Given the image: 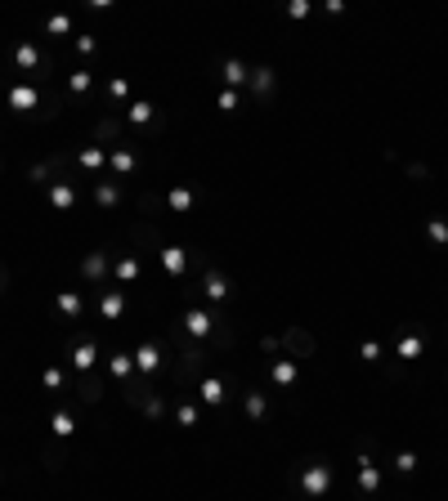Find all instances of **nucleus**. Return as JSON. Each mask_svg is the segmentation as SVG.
I'll return each mask as SVG.
<instances>
[{"label":"nucleus","mask_w":448,"mask_h":501,"mask_svg":"<svg viewBox=\"0 0 448 501\" xmlns=\"http://www.w3.org/2000/svg\"><path fill=\"white\" fill-rule=\"evenodd\" d=\"M90 85H94V77L86 67H77V72H68V90L72 94H90Z\"/></svg>","instance_id":"2f4dec72"},{"label":"nucleus","mask_w":448,"mask_h":501,"mask_svg":"<svg viewBox=\"0 0 448 501\" xmlns=\"http://www.w3.org/2000/svg\"><path fill=\"white\" fill-rule=\"evenodd\" d=\"M202 296H207L211 304H224L229 296H233V282H229L224 273H215V268H207V278H202Z\"/></svg>","instance_id":"1a4fd4ad"},{"label":"nucleus","mask_w":448,"mask_h":501,"mask_svg":"<svg viewBox=\"0 0 448 501\" xmlns=\"http://www.w3.org/2000/svg\"><path fill=\"white\" fill-rule=\"evenodd\" d=\"M157 367H162V345H157V340H143V345H135V372L143 376V381H153Z\"/></svg>","instance_id":"39448f33"},{"label":"nucleus","mask_w":448,"mask_h":501,"mask_svg":"<svg viewBox=\"0 0 448 501\" xmlns=\"http://www.w3.org/2000/svg\"><path fill=\"white\" fill-rule=\"evenodd\" d=\"M126 117H130V126H153L157 121V108L148 99H135V103H126Z\"/></svg>","instance_id":"5701e85b"},{"label":"nucleus","mask_w":448,"mask_h":501,"mask_svg":"<svg viewBox=\"0 0 448 501\" xmlns=\"http://www.w3.org/2000/svg\"><path fill=\"white\" fill-rule=\"evenodd\" d=\"M157 255H162V268L171 278H184L188 273V247H157Z\"/></svg>","instance_id":"9b49d317"},{"label":"nucleus","mask_w":448,"mask_h":501,"mask_svg":"<svg viewBox=\"0 0 448 501\" xmlns=\"http://www.w3.org/2000/svg\"><path fill=\"white\" fill-rule=\"evenodd\" d=\"M72 14H54V18H45V36H72Z\"/></svg>","instance_id":"c756f323"},{"label":"nucleus","mask_w":448,"mask_h":501,"mask_svg":"<svg viewBox=\"0 0 448 501\" xmlns=\"http://www.w3.org/2000/svg\"><path fill=\"white\" fill-rule=\"evenodd\" d=\"M72 50H77L81 58H90L94 50H99V41H94V36H77V41H72Z\"/></svg>","instance_id":"e433bc0d"},{"label":"nucleus","mask_w":448,"mask_h":501,"mask_svg":"<svg viewBox=\"0 0 448 501\" xmlns=\"http://www.w3.org/2000/svg\"><path fill=\"white\" fill-rule=\"evenodd\" d=\"M269 376H274V385H278V389H292V385L300 381V367H296V358H274Z\"/></svg>","instance_id":"f3484780"},{"label":"nucleus","mask_w":448,"mask_h":501,"mask_svg":"<svg viewBox=\"0 0 448 501\" xmlns=\"http://www.w3.org/2000/svg\"><path fill=\"white\" fill-rule=\"evenodd\" d=\"M108 376H113V381L117 385H130V381H135V353H126V349H113V353H108Z\"/></svg>","instance_id":"423d86ee"},{"label":"nucleus","mask_w":448,"mask_h":501,"mask_svg":"<svg viewBox=\"0 0 448 501\" xmlns=\"http://www.w3.org/2000/svg\"><path fill=\"white\" fill-rule=\"evenodd\" d=\"M54 304H58V313H63L68 323H77V318L86 313V296H81V291H58Z\"/></svg>","instance_id":"6ab92c4d"},{"label":"nucleus","mask_w":448,"mask_h":501,"mask_svg":"<svg viewBox=\"0 0 448 501\" xmlns=\"http://www.w3.org/2000/svg\"><path fill=\"white\" fill-rule=\"evenodd\" d=\"M139 260L135 255H117V264H113V287H130V282H139Z\"/></svg>","instance_id":"4468645a"},{"label":"nucleus","mask_w":448,"mask_h":501,"mask_svg":"<svg viewBox=\"0 0 448 501\" xmlns=\"http://www.w3.org/2000/svg\"><path fill=\"white\" fill-rule=\"evenodd\" d=\"M198 398L207 403V408H224V403H229V385L220 381V376H207V381H198Z\"/></svg>","instance_id":"f8f14e48"},{"label":"nucleus","mask_w":448,"mask_h":501,"mask_svg":"<svg viewBox=\"0 0 448 501\" xmlns=\"http://www.w3.org/2000/svg\"><path fill=\"white\" fill-rule=\"evenodd\" d=\"M359 493H381V466L368 457V452H359Z\"/></svg>","instance_id":"9d476101"},{"label":"nucleus","mask_w":448,"mask_h":501,"mask_svg":"<svg viewBox=\"0 0 448 501\" xmlns=\"http://www.w3.org/2000/svg\"><path fill=\"white\" fill-rule=\"evenodd\" d=\"M77 166H81V175H99V170L108 166V152H103V143H86V148L77 152Z\"/></svg>","instance_id":"ddd939ff"},{"label":"nucleus","mask_w":448,"mask_h":501,"mask_svg":"<svg viewBox=\"0 0 448 501\" xmlns=\"http://www.w3.org/2000/svg\"><path fill=\"white\" fill-rule=\"evenodd\" d=\"M175 421L184 425V430H198V425H202V408H198V403H193V398L175 403Z\"/></svg>","instance_id":"b1692460"},{"label":"nucleus","mask_w":448,"mask_h":501,"mask_svg":"<svg viewBox=\"0 0 448 501\" xmlns=\"http://www.w3.org/2000/svg\"><path fill=\"white\" fill-rule=\"evenodd\" d=\"M14 67L18 72H50V58H41V50H36V41H23L18 50H14Z\"/></svg>","instance_id":"0eeeda50"},{"label":"nucleus","mask_w":448,"mask_h":501,"mask_svg":"<svg viewBox=\"0 0 448 501\" xmlns=\"http://www.w3.org/2000/svg\"><path fill=\"white\" fill-rule=\"evenodd\" d=\"M135 408H143V417H153V421H157V417H166V398H162V394H143Z\"/></svg>","instance_id":"7c9ffc66"},{"label":"nucleus","mask_w":448,"mask_h":501,"mask_svg":"<svg viewBox=\"0 0 448 501\" xmlns=\"http://www.w3.org/2000/svg\"><path fill=\"white\" fill-rule=\"evenodd\" d=\"M63 162H68V157H54V162H41V166H32V170H27V179H32L36 188L54 184V175H58V166H63Z\"/></svg>","instance_id":"4be33fe9"},{"label":"nucleus","mask_w":448,"mask_h":501,"mask_svg":"<svg viewBox=\"0 0 448 501\" xmlns=\"http://www.w3.org/2000/svg\"><path fill=\"white\" fill-rule=\"evenodd\" d=\"M247 85H251V94H269L274 90V67H264V63L251 67V81Z\"/></svg>","instance_id":"a878e982"},{"label":"nucleus","mask_w":448,"mask_h":501,"mask_svg":"<svg viewBox=\"0 0 448 501\" xmlns=\"http://www.w3.org/2000/svg\"><path fill=\"white\" fill-rule=\"evenodd\" d=\"M332 479H336L332 461H305V466H300V474H296V488H300L309 501H319V497L332 493Z\"/></svg>","instance_id":"f257e3e1"},{"label":"nucleus","mask_w":448,"mask_h":501,"mask_svg":"<svg viewBox=\"0 0 448 501\" xmlns=\"http://www.w3.org/2000/svg\"><path fill=\"white\" fill-rule=\"evenodd\" d=\"M108 260H113V247L90 251L86 260H81V282H94V287H99L103 278H108Z\"/></svg>","instance_id":"20e7f679"},{"label":"nucleus","mask_w":448,"mask_h":501,"mask_svg":"<svg viewBox=\"0 0 448 501\" xmlns=\"http://www.w3.org/2000/svg\"><path fill=\"white\" fill-rule=\"evenodd\" d=\"M50 434L54 438H72V434H77V412H72V408H54L50 412Z\"/></svg>","instance_id":"a211bd4d"},{"label":"nucleus","mask_w":448,"mask_h":501,"mask_svg":"<svg viewBox=\"0 0 448 501\" xmlns=\"http://www.w3.org/2000/svg\"><path fill=\"white\" fill-rule=\"evenodd\" d=\"M135 166H139V157L130 152V148H113V152H108V170H113V179L135 175Z\"/></svg>","instance_id":"2eb2a0df"},{"label":"nucleus","mask_w":448,"mask_h":501,"mask_svg":"<svg viewBox=\"0 0 448 501\" xmlns=\"http://www.w3.org/2000/svg\"><path fill=\"white\" fill-rule=\"evenodd\" d=\"M417 466H421V461H417V452H399V457H395V470H399V474H413Z\"/></svg>","instance_id":"c9c22d12"},{"label":"nucleus","mask_w":448,"mask_h":501,"mask_svg":"<svg viewBox=\"0 0 448 501\" xmlns=\"http://www.w3.org/2000/svg\"><path fill=\"white\" fill-rule=\"evenodd\" d=\"M287 18H309V0H292V5H287Z\"/></svg>","instance_id":"ea45409f"},{"label":"nucleus","mask_w":448,"mask_h":501,"mask_svg":"<svg viewBox=\"0 0 448 501\" xmlns=\"http://www.w3.org/2000/svg\"><path fill=\"white\" fill-rule=\"evenodd\" d=\"M108 99L121 108V103L130 99V81H126V77H113V81H108Z\"/></svg>","instance_id":"473e14b6"},{"label":"nucleus","mask_w":448,"mask_h":501,"mask_svg":"<svg viewBox=\"0 0 448 501\" xmlns=\"http://www.w3.org/2000/svg\"><path fill=\"white\" fill-rule=\"evenodd\" d=\"M45 202H50V211H72V206L81 202V193H77V179L63 175V179H54L50 193H45Z\"/></svg>","instance_id":"7ed1b4c3"},{"label":"nucleus","mask_w":448,"mask_h":501,"mask_svg":"<svg viewBox=\"0 0 448 501\" xmlns=\"http://www.w3.org/2000/svg\"><path fill=\"white\" fill-rule=\"evenodd\" d=\"M94 202H99L103 211H117V206H121V184H117V179H99V188H94Z\"/></svg>","instance_id":"412c9836"},{"label":"nucleus","mask_w":448,"mask_h":501,"mask_svg":"<svg viewBox=\"0 0 448 501\" xmlns=\"http://www.w3.org/2000/svg\"><path fill=\"white\" fill-rule=\"evenodd\" d=\"M287 345H292V358H296V353H309V336L292 327V332H287Z\"/></svg>","instance_id":"f704fd0d"},{"label":"nucleus","mask_w":448,"mask_h":501,"mask_svg":"<svg viewBox=\"0 0 448 501\" xmlns=\"http://www.w3.org/2000/svg\"><path fill=\"white\" fill-rule=\"evenodd\" d=\"M421 349H426V345H421V336H413V332H408V336H399V345H395V353H399L404 363L421 358Z\"/></svg>","instance_id":"393cba45"},{"label":"nucleus","mask_w":448,"mask_h":501,"mask_svg":"<svg viewBox=\"0 0 448 501\" xmlns=\"http://www.w3.org/2000/svg\"><path fill=\"white\" fill-rule=\"evenodd\" d=\"M99 139H121V126L117 121H99Z\"/></svg>","instance_id":"a19ab883"},{"label":"nucleus","mask_w":448,"mask_h":501,"mask_svg":"<svg viewBox=\"0 0 448 501\" xmlns=\"http://www.w3.org/2000/svg\"><path fill=\"white\" fill-rule=\"evenodd\" d=\"M0 287H5V282H0Z\"/></svg>","instance_id":"37998d69"},{"label":"nucleus","mask_w":448,"mask_h":501,"mask_svg":"<svg viewBox=\"0 0 448 501\" xmlns=\"http://www.w3.org/2000/svg\"><path fill=\"white\" fill-rule=\"evenodd\" d=\"M0 170H5V162H0Z\"/></svg>","instance_id":"79ce46f5"},{"label":"nucleus","mask_w":448,"mask_h":501,"mask_svg":"<svg viewBox=\"0 0 448 501\" xmlns=\"http://www.w3.org/2000/svg\"><path fill=\"white\" fill-rule=\"evenodd\" d=\"M426 238H430V242H435V247H440V251L448 247V219H444V215H435L430 224H426Z\"/></svg>","instance_id":"c85d7f7f"},{"label":"nucleus","mask_w":448,"mask_h":501,"mask_svg":"<svg viewBox=\"0 0 448 501\" xmlns=\"http://www.w3.org/2000/svg\"><path fill=\"white\" fill-rule=\"evenodd\" d=\"M9 108L14 112H36L41 108V85H9Z\"/></svg>","instance_id":"6e6552de"},{"label":"nucleus","mask_w":448,"mask_h":501,"mask_svg":"<svg viewBox=\"0 0 448 501\" xmlns=\"http://www.w3.org/2000/svg\"><path fill=\"white\" fill-rule=\"evenodd\" d=\"M242 403H247V417H251V421H264V412H269V398H264L260 389H247V398H242Z\"/></svg>","instance_id":"bb28decb"},{"label":"nucleus","mask_w":448,"mask_h":501,"mask_svg":"<svg viewBox=\"0 0 448 501\" xmlns=\"http://www.w3.org/2000/svg\"><path fill=\"white\" fill-rule=\"evenodd\" d=\"M359 358L377 363V358H381V345H377V340H363V345H359Z\"/></svg>","instance_id":"58836bf2"},{"label":"nucleus","mask_w":448,"mask_h":501,"mask_svg":"<svg viewBox=\"0 0 448 501\" xmlns=\"http://www.w3.org/2000/svg\"><path fill=\"white\" fill-rule=\"evenodd\" d=\"M121 313H126V296L113 291V287H103V296H99V318H103V323H117Z\"/></svg>","instance_id":"dca6fc26"},{"label":"nucleus","mask_w":448,"mask_h":501,"mask_svg":"<svg viewBox=\"0 0 448 501\" xmlns=\"http://www.w3.org/2000/svg\"><path fill=\"white\" fill-rule=\"evenodd\" d=\"M215 327H220V323H215L211 309H198V304H188V309H184V332H188L193 340H211Z\"/></svg>","instance_id":"f03ea898"},{"label":"nucleus","mask_w":448,"mask_h":501,"mask_svg":"<svg viewBox=\"0 0 448 501\" xmlns=\"http://www.w3.org/2000/svg\"><path fill=\"white\" fill-rule=\"evenodd\" d=\"M251 81V67L242 58H224V90H238V85Z\"/></svg>","instance_id":"aec40b11"},{"label":"nucleus","mask_w":448,"mask_h":501,"mask_svg":"<svg viewBox=\"0 0 448 501\" xmlns=\"http://www.w3.org/2000/svg\"><path fill=\"white\" fill-rule=\"evenodd\" d=\"M215 103H220V112H238V90H220V99H215Z\"/></svg>","instance_id":"4c0bfd02"},{"label":"nucleus","mask_w":448,"mask_h":501,"mask_svg":"<svg viewBox=\"0 0 448 501\" xmlns=\"http://www.w3.org/2000/svg\"><path fill=\"white\" fill-rule=\"evenodd\" d=\"M41 385L50 389V394H58V389H63V372H58V367H45V372H41Z\"/></svg>","instance_id":"72a5a7b5"},{"label":"nucleus","mask_w":448,"mask_h":501,"mask_svg":"<svg viewBox=\"0 0 448 501\" xmlns=\"http://www.w3.org/2000/svg\"><path fill=\"white\" fill-rule=\"evenodd\" d=\"M193 202H198V197H193V188H184V184H175V188H171V211H175V215L193 211Z\"/></svg>","instance_id":"cd10ccee"}]
</instances>
